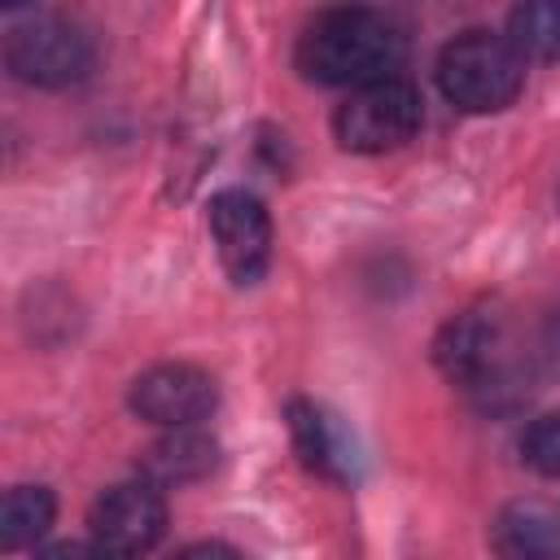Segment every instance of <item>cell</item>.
<instances>
[{
  "mask_svg": "<svg viewBox=\"0 0 560 560\" xmlns=\"http://www.w3.org/2000/svg\"><path fill=\"white\" fill-rule=\"evenodd\" d=\"M486 359V328L477 319H459L446 324V332L438 337V363L455 376V381H472L477 368Z\"/></svg>",
  "mask_w": 560,
  "mask_h": 560,
  "instance_id": "7c38bea8",
  "label": "cell"
},
{
  "mask_svg": "<svg viewBox=\"0 0 560 560\" xmlns=\"http://www.w3.org/2000/svg\"><path fill=\"white\" fill-rule=\"evenodd\" d=\"M508 39L525 61H560V0H521L508 18Z\"/></svg>",
  "mask_w": 560,
  "mask_h": 560,
  "instance_id": "8fae6325",
  "label": "cell"
},
{
  "mask_svg": "<svg viewBox=\"0 0 560 560\" xmlns=\"http://www.w3.org/2000/svg\"><path fill=\"white\" fill-rule=\"evenodd\" d=\"M88 529L101 551L136 556V551H149L166 534V503H162L158 486L144 477L127 481V486H109L96 494V503L88 512Z\"/></svg>",
  "mask_w": 560,
  "mask_h": 560,
  "instance_id": "8992f818",
  "label": "cell"
},
{
  "mask_svg": "<svg viewBox=\"0 0 560 560\" xmlns=\"http://www.w3.org/2000/svg\"><path fill=\"white\" fill-rule=\"evenodd\" d=\"M438 83L451 105L468 114H499L521 96L525 57L512 48L508 35L464 31L438 57Z\"/></svg>",
  "mask_w": 560,
  "mask_h": 560,
  "instance_id": "7a4b0ae2",
  "label": "cell"
},
{
  "mask_svg": "<svg viewBox=\"0 0 560 560\" xmlns=\"http://www.w3.org/2000/svg\"><path fill=\"white\" fill-rule=\"evenodd\" d=\"M289 433H293V446L302 455L306 468L324 472V477H350V438L346 429L315 402H289Z\"/></svg>",
  "mask_w": 560,
  "mask_h": 560,
  "instance_id": "9c48e42d",
  "label": "cell"
},
{
  "mask_svg": "<svg viewBox=\"0 0 560 560\" xmlns=\"http://www.w3.org/2000/svg\"><path fill=\"white\" fill-rule=\"evenodd\" d=\"M402 57H407L402 26L376 9H328L306 22L293 48L302 79L332 83V88L389 79L398 74Z\"/></svg>",
  "mask_w": 560,
  "mask_h": 560,
  "instance_id": "6da1fadb",
  "label": "cell"
},
{
  "mask_svg": "<svg viewBox=\"0 0 560 560\" xmlns=\"http://www.w3.org/2000/svg\"><path fill=\"white\" fill-rule=\"evenodd\" d=\"M210 219V236L219 249V262L228 271L232 284H254L262 280L267 262H271V214L254 192L228 188L219 197H210L206 206Z\"/></svg>",
  "mask_w": 560,
  "mask_h": 560,
  "instance_id": "5b68a950",
  "label": "cell"
},
{
  "mask_svg": "<svg viewBox=\"0 0 560 560\" xmlns=\"http://www.w3.org/2000/svg\"><path fill=\"white\" fill-rule=\"evenodd\" d=\"M4 61L31 88H66L92 70V39L66 18H31L9 31Z\"/></svg>",
  "mask_w": 560,
  "mask_h": 560,
  "instance_id": "277c9868",
  "label": "cell"
},
{
  "mask_svg": "<svg viewBox=\"0 0 560 560\" xmlns=\"http://www.w3.org/2000/svg\"><path fill=\"white\" fill-rule=\"evenodd\" d=\"M521 455H525L529 468H538L547 477H560V411L529 424V433L521 438Z\"/></svg>",
  "mask_w": 560,
  "mask_h": 560,
  "instance_id": "4fadbf2b",
  "label": "cell"
},
{
  "mask_svg": "<svg viewBox=\"0 0 560 560\" xmlns=\"http://www.w3.org/2000/svg\"><path fill=\"white\" fill-rule=\"evenodd\" d=\"M214 459H219L214 438L201 433L197 424H179L140 451V477L153 481L158 490L162 486H188V481H201L214 468Z\"/></svg>",
  "mask_w": 560,
  "mask_h": 560,
  "instance_id": "ba28073f",
  "label": "cell"
},
{
  "mask_svg": "<svg viewBox=\"0 0 560 560\" xmlns=\"http://www.w3.org/2000/svg\"><path fill=\"white\" fill-rule=\"evenodd\" d=\"M57 516V499L52 490L44 486H13L0 503V547L4 551H18V547H31L48 534Z\"/></svg>",
  "mask_w": 560,
  "mask_h": 560,
  "instance_id": "30bf717a",
  "label": "cell"
},
{
  "mask_svg": "<svg viewBox=\"0 0 560 560\" xmlns=\"http://www.w3.org/2000/svg\"><path fill=\"white\" fill-rule=\"evenodd\" d=\"M214 402H219L214 376L192 363H158L131 381V411L162 429L197 424L214 411Z\"/></svg>",
  "mask_w": 560,
  "mask_h": 560,
  "instance_id": "52a82bcc",
  "label": "cell"
},
{
  "mask_svg": "<svg viewBox=\"0 0 560 560\" xmlns=\"http://www.w3.org/2000/svg\"><path fill=\"white\" fill-rule=\"evenodd\" d=\"M4 4H9V9H18V4H26V0H4Z\"/></svg>",
  "mask_w": 560,
  "mask_h": 560,
  "instance_id": "5bb4252c",
  "label": "cell"
},
{
  "mask_svg": "<svg viewBox=\"0 0 560 560\" xmlns=\"http://www.w3.org/2000/svg\"><path fill=\"white\" fill-rule=\"evenodd\" d=\"M420 122H424L420 92L402 74L359 83L337 105V114H332V131H337L341 149H350V153H389V149H402L420 131Z\"/></svg>",
  "mask_w": 560,
  "mask_h": 560,
  "instance_id": "3957f363",
  "label": "cell"
}]
</instances>
